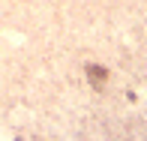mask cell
Returning <instances> with one entry per match:
<instances>
[{"label":"cell","mask_w":147,"mask_h":141,"mask_svg":"<svg viewBox=\"0 0 147 141\" xmlns=\"http://www.w3.org/2000/svg\"><path fill=\"white\" fill-rule=\"evenodd\" d=\"M87 75H90V81H93V84H102L105 78H108V72H105L102 66H93V63H90V66H87Z\"/></svg>","instance_id":"obj_1"}]
</instances>
